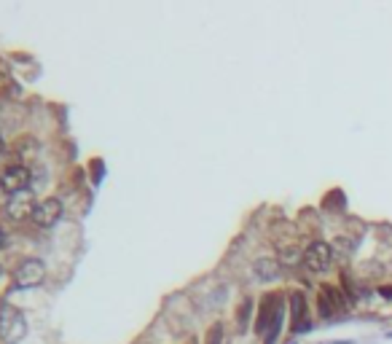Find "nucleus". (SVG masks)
<instances>
[{
	"mask_svg": "<svg viewBox=\"0 0 392 344\" xmlns=\"http://www.w3.org/2000/svg\"><path fill=\"white\" fill-rule=\"evenodd\" d=\"M282 318H285V294H280V291L264 294L258 320H255V331L261 334L264 344L277 342V336L282 331Z\"/></svg>",
	"mask_w": 392,
	"mask_h": 344,
	"instance_id": "nucleus-1",
	"label": "nucleus"
},
{
	"mask_svg": "<svg viewBox=\"0 0 392 344\" xmlns=\"http://www.w3.org/2000/svg\"><path fill=\"white\" fill-rule=\"evenodd\" d=\"M333 261H336V253H333V247L328 245V242H312V245L304 250V264H306V269H312L315 274H325V271L333 269Z\"/></svg>",
	"mask_w": 392,
	"mask_h": 344,
	"instance_id": "nucleus-4",
	"label": "nucleus"
},
{
	"mask_svg": "<svg viewBox=\"0 0 392 344\" xmlns=\"http://www.w3.org/2000/svg\"><path fill=\"white\" fill-rule=\"evenodd\" d=\"M291 344H293V342H291Z\"/></svg>",
	"mask_w": 392,
	"mask_h": 344,
	"instance_id": "nucleus-18",
	"label": "nucleus"
},
{
	"mask_svg": "<svg viewBox=\"0 0 392 344\" xmlns=\"http://www.w3.org/2000/svg\"><path fill=\"white\" fill-rule=\"evenodd\" d=\"M250 312H253V301L245 298V301H242V307H239V315H237V320H239V331H245L247 328V323H250Z\"/></svg>",
	"mask_w": 392,
	"mask_h": 344,
	"instance_id": "nucleus-11",
	"label": "nucleus"
},
{
	"mask_svg": "<svg viewBox=\"0 0 392 344\" xmlns=\"http://www.w3.org/2000/svg\"><path fill=\"white\" fill-rule=\"evenodd\" d=\"M30 189V170L25 164H11L0 172V191L8 197H17Z\"/></svg>",
	"mask_w": 392,
	"mask_h": 344,
	"instance_id": "nucleus-7",
	"label": "nucleus"
},
{
	"mask_svg": "<svg viewBox=\"0 0 392 344\" xmlns=\"http://www.w3.org/2000/svg\"><path fill=\"white\" fill-rule=\"evenodd\" d=\"M25 334H27L25 315H22L17 307L3 304V307H0V342L17 344L25 339Z\"/></svg>",
	"mask_w": 392,
	"mask_h": 344,
	"instance_id": "nucleus-2",
	"label": "nucleus"
},
{
	"mask_svg": "<svg viewBox=\"0 0 392 344\" xmlns=\"http://www.w3.org/2000/svg\"><path fill=\"white\" fill-rule=\"evenodd\" d=\"M6 245V234H3V229H0V247Z\"/></svg>",
	"mask_w": 392,
	"mask_h": 344,
	"instance_id": "nucleus-14",
	"label": "nucleus"
},
{
	"mask_svg": "<svg viewBox=\"0 0 392 344\" xmlns=\"http://www.w3.org/2000/svg\"><path fill=\"white\" fill-rule=\"evenodd\" d=\"M349 307H352V304H349V298H346L339 288H320L317 309L325 320L339 318V315H344Z\"/></svg>",
	"mask_w": 392,
	"mask_h": 344,
	"instance_id": "nucleus-5",
	"label": "nucleus"
},
{
	"mask_svg": "<svg viewBox=\"0 0 392 344\" xmlns=\"http://www.w3.org/2000/svg\"><path fill=\"white\" fill-rule=\"evenodd\" d=\"M331 344H352V342H331Z\"/></svg>",
	"mask_w": 392,
	"mask_h": 344,
	"instance_id": "nucleus-16",
	"label": "nucleus"
},
{
	"mask_svg": "<svg viewBox=\"0 0 392 344\" xmlns=\"http://www.w3.org/2000/svg\"><path fill=\"white\" fill-rule=\"evenodd\" d=\"M288 301H291V331L293 334H309L312 331V320H309L304 291H291Z\"/></svg>",
	"mask_w": 392,
	"mask_h": 344,
	"instance_id": "nucleus-9",
	"label": "nucleus"
},
{
	"mask_svg": "<svg viewBox=\"0 0 392 344\" xmlns=\"http://www.w3.org/2000/svg\"><path fill=\"white\" fill-rule=\"evenodd\" d=\"M204 344H223V323H215V325L207 331Z\"/></svg>",
	"mask_w": 392,
	"mask_h": 344,
	"instance_id": "nucleus-12",
	"label": "nucleus"
},
{
	"mask_svg": "<svg viewBox=\"0 0 392 344\" xmlns=\"http://www.w3.org/2000/svg\"><path fill=\"white\" fill-rule=\"evenodd\" d=\"M62 216H65L62 199L46 197L43 202H38V207H35V213H32V223H35L38 229H51V226H57V223L62 221Z\"/></svg>",
	"mask_w": 392,
	"mask_h": 344,
	"instance_id": "nucleus-8",
	"label": "nucleus"
},
{
	"mask_svg": "<svg viewBox=\"0 0 392 344\" xmlns=\"http://www.w3.org/2000/svg\"><path fill=\"white\" fill-rule=\"evenodd\" d=\"M38 202L30 191H22L17 197H8L6 207H3V216L11 223H22V221H32V213H35Z\"/></svg>",
	"mask_w": 392,
	"mask_h": 344,
	"instance_id": "nucleus-6",
	"label": "nucleus"
},
{
	"mask_svg": "<svg viewBox=\"0 0 392 344\" xmlns=\"http://www.w3.org/2000/svg\"><path fill=\"white\" fill-rule=\"evenodd\" d=\"M46 280V264L41 258H25L14 269V288H38Z\"/></svg>",
	"mask_w": 392,
	"mask_h": 344,
	"instance_id": "nucleus-3",
	"label": "nucleus"
},
{
	"mask_svg": "<svg viewBox=\"0 0 392 344\" xmlns=\"http://www.w3.org/2000/svg\"><path fill=\"white\" fill-rule=\"evenodd\" d=\"M379 294L384 296V298H392V285H382V288H379Z\"/></svg>",
	"mask_w": 392,
	"mask_h": 344,
	"instance_id": "nucleus-13",
	"label": "nucleus"
},
{
	"mask_svg": "<svg viewBox=\"0 0 392 344\" xmlns=\"http://www.w3.org/2000/svg\"><path fill=\"white\" fill-rule=\"evenodd\" d=\"M3 148H6V143H3V135H0V153H3Z\"/></svg>",
	"mask_w": 392,
	"mask_h": 344,
	"instance_id": "nucleus-15",
	"label": "nucleus"
},
{
	"mask_svg": "<svg viewBox=\"0 0 392 344\" xmlns=\"http://www.w3.org/2000/svg\"><path fill=\"white\" fill-rule=\"evenodd\" d=\"M0 271H3V267H0Z\"/></svg>",
	"mask_w": 392,
	"mask_h": 344,
	"instance_id": "nucleus-17",
	"label": "nucleus"
},
{
	"mask_svg": "<svg viewBox=\"0 0 392 344\" xmlns=\"http://www.w3.org/2000/svg\"><path fill=\"white\" fill-rule=\"evenodd\" d=\"M253 277H255L258 283H271V280H277V277H280V261H274V258H258V261L253 264Z\"/></svg>",
	"mask_w": 392,
	"mask_h": 344,
	"instance_id": "nucleus-10",
	"label": "nucleus"
}]
</instances>
